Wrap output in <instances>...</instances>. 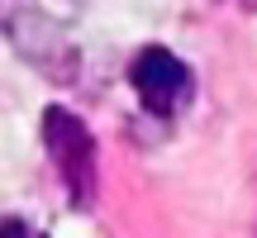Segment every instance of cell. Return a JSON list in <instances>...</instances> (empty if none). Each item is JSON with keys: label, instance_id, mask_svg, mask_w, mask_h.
<instances>
[{"label": "cell", "instance_id": "obj_1", "mask_svg": "<svg viewBox=\"0 0 257 238\" xmlns=\"http://www.w3.org/2000/svg\"><path fill=\"white\" fill-rule=\"evenodd\" d=\"M43 143L48 157L57 162L67 195L76 210H91L95 200V181H100V153H95V134L86 129V119L67 105H48L43 110Z\"/></svg>", "mask_w": 257, "mask_h": 238}, {"label": "cell", "instance_id": "obj_2", "mask_svg": "<svg viewBox=\"0 0 257 238\" xmlns=\"http://www.w3.org/2000/svg\"><path fill=\"white\" fill-rule=\"evenodd\" d=\"M128 86L138 91L143 110L157 114V119L181 114L186 105H191V91H195L191 67H186L176 53L157 48V43H153V48H138V53H134V62H128Z\"/></svg>", "mask_w": 257, "mask_h": 238}, {"label": "cell", "instance_id": "obj_3", "mask_svg": "<svg viewBox=\"0 0 257 238\" xmlns=\"http://www.w3.org/2000/svg\"><path fill=\"white\" fill-rule=\"evenodd\" d=\"M0 238H48V233L34 229L29 219H15V214H10V219H0Z\"/></svg>", "mask_w": 257, "mask_h": 238}, {"label": "cell", "instance_id": "obj_4", "mask_svg": "<svg viewBox=\"0 0 257 238\" xmlns=\"http://www.w3.org/2000/svg\"><path fill=\"white\" fill-rule=\"evenodd\" d=\"M224 5H233V10H243V15H252V10H257V0H224Z\"/></svg>", "mask_w": 257, "mask_h": 238}]
</instances>
